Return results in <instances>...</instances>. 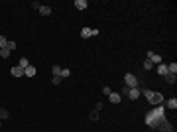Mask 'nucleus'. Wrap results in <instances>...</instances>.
<instances>
[{"label": "nucleus", "mask_w": 177, "mask_h": 132, "mask_svg": "<svg viewBox=\"0 0 177 132\" xmlns=\"http://www.w3.org/2000/svg\"><path fill=\"white\" fill-rule=\"evenodd\" d=\"M95 110L99 112V110H102V103H97V107H95Z\"/></svg>", "instance_id": "obj_30"}, {"label": "nucleus", "mask_w": 177, "mask_h": 132, "mask_svg": "<svg viewBox=\"0 0 177 132\" xmlns=\"http://www.w3.org/2000/svg\"><path fill=\"white\" fill-rule=\"evenodd\" d=\"M144 69H146V71H152V69H154V63H152L150 59H146V61H144Z\"/></svg>", "instance_id": "obj_20"}, {"label": "nucleus", "mask_w": 177, "mask_h": 132, "mask_svg": "<svg viewBox=\"0 0 177 132\" xmlns=\"http://www.w3.org/2000/svg\"><path fill=\"white\" fill-rule=\"evenodd\" d=\"M155 130H157V132H173V128H171V124L167 122V118H165V116H163L161 120L157 122V126H155Z\"/></svg>", "instance_id": "obj_2"}, {"label": "nucleus", "mask_w": 177, "mask_h": 132, "mask_svg": "<svg viewBox=\"0 0 177 132\" xmlns=\"http://www.w3.org/2000/svg\"><path fill=\"white\" fill-rule=\"evenodd\" d=\"M165 81H167V85H175L177 75H173V73H167V75H165Z\"/></svg>", "instance_id": "obj_14"}, {"label": "nucleus", "mask_w": 177, "mask_h": 132, "mask_svg": "<svg viewBox=\"0 0 177 132\" xmlns=\"http://www.w3.org/2000/svg\"><path fill=\"white\" fill-rule=\"evenodd\" d=\"M87 6H88L87 0H75V8H77V10H85Z\"/></svg>", "instance_id": "obj_10"}, {"label": "nucleus", "mask_w": 177, "mask_h": 132, "mask_svg": "<svg viewBox=\"0 0 177 132\" xmlns=\"http://www.w3.org/2000/svg\"><path fill=\"white\" fill-rule=\"evenodd\" d=\"M39 14H42V16H49V14H51V8H49V6H39Z\"/></svg>", "instance_id": "obj_16"}, {"label": "nucleus", "mask_w": 177, "mask_h": 132, "mask_svg": "<svg viewBox=\"0 0 177 132\" xmlns=\"http://www.w3.org/2000/svg\"><path fill=\"white\" fill-rule=\"evenodd\" d=\"M10 49H8V47H4V49H0V55H2V57H4V59H8V57H10Z\"/></svg>", "instance_id": "obj_19"}, {"label": "nucleus", "mask_w": 177, "mask_h": 132, "mask_svg": "<svg viewBox=\"0 0 177 132\" xmlns=\"http://www.w3.org/2000/svg\"><path fill=\"white\" fill-rule=\"evenodd\" d=\"M163 114H165V107H163V105H157L154 110H150V112H148V116H146V124H148V126H152V128H155V126H157V122L163 118Z\"/></svg>", "instance_id": "obj_1"}, {"label": "nucleus", "mask_w": 177, "mask_h": 132, "mask_svg": "<svg viewBox=\"0 0 177 132\" xmlns=\"http://www.w3.org/2000/svg\"><path fill=\"white\" fill-rule=\"evenodd\" d=\"M157 75L165 77V75H167V65H163V63H159V65H157Z\"/></svg>", "instance_id": "obj_13"}, {"label": "nucleus", "mask_w": 177, "mask_h": 132, "mask_svg": "<svg viewBox=\"0 0 177 132\" xmlns=\"http://www.w3.org/2000/svg\"><path fill=\"white\" fill-rule=\"evenodd\" d=\"M142 93H144V97H146V99H148V101L152 99V95H154V91H150V89H144Z\"/></svg>", "instance_id": "obj_23"}, {"label": "nucleus", "mask_w": 177, "mask_h": 132, "mask_svg": "<svg viewBox=\"0 0 177 132\" xmlns=\"http://www.w3.org/2000/svg\"><path fill=\"white\" fill-rule=\"evenodd\" d=\"M165 107H167V109H171V110H175L177 109V99H175V97H171V99L165 103Z\"/></svg>", "instance_id": "obj_12"}, {"label": "nucleus", "mask_w": 177, "mask_h": 132, "mask_svg": "<svg viewBox=\"0 0 177 132\" xmlns=\"http://www.w3.org/2000/svg\"><path fill=\"white\" fill-rule=\"evenodd\" d=\"M6 45H8V40H6L4 36H0V49H4Z\"/></svg>", "instance_id": "obj_22"}, {"label": "nucleus", "mask_w": 177, "mask_h": 132, "mask_svg": "<svg viewBox=\"0 0 177 132\" xmlns=\"http://www.w3.org/2000/svg\"><path fill=\"white\" fill-rule=\"evenodd\" d=\"M81 38H85V40H87V38H93V28H83V30H81Z\"/></svg>", "instance_id": "obj_11"}, {"label": "nucleus", "mask_w": 177, "mask_h": 132, "mask_svg": "<svg viewBox=\"0 0 177 132\" xmlns=\"http://www.w3.org/2000/svg\"><path fill=\"white\" fill-rule=\"evenodd\" d=\"M69 75H71V69H63V71H61V79L69 77Z\"/></svg>", "instance_id": "obj_24"}, {"label": "nucleus", "mask_w": 177, "mask_h": 132, "mask_svg": "<svg viewBox=\"0 0 177 132\" xmlns=\"http://www.w3.org/2000/svg\"><path fill=\"white\" fill-rule=\"evenodd\" d=\"M126 95H128V99H132V101L140 99V89H138V87H136V89H128Z\"/></svg>", "instance_id": "obj_6"}, {"label": "nucleus", "mask_w": 177, "mask_h": 132, "mask_svg": "<svg viewBox=\"0 0 177 132\" xmlns=\"http://www.w3.org/2000/svg\"><path fill=\"white\" fill-rule=\"evenodd\" d=\"M148 57H146V59H150V61H152V63H154V65H159V63H161V57H159V55L155 53V51H148Z\"/></svg>", "instance_id": "obj_4"}, {"label": "nucleus", "mask_w": 177, "mask_h": 132, "mask_svg": "<svg viewBox=\"0 0 177 132\" xmlns=\"http://www.w3.org/2000/svg\"><path fill=\"white\" fill-rule=\"evenodd\" d=\"M10 73H12V77H22V75H24V69L20 65H14L10 69Z\"/></svg>", "instance_id": "obj_7"}, {"label": "nucleus", "mask_w": 177, "mask_h": 132, "mask_svg": "<svg viewBox=\"0 0 177 132\" xmlns=\"http://www.w3.org/2000/svg\"><path fill=\"white\" fill-rule=\"evenodd\" d=\"M167 73H173V75H175V73H177V63H175V61L167 65Z\"/></svg>", "instance_id": "obj_17"}, {"label": "nucleus", "mask_w": 177, "mask_h": 132, "mask_svg": "<svg viewBox=\"0 0 177 132\" xmlns=\"http://www.w3.org/2000/svg\"><path fill=\"white\" fill-rule=\"evenodd\" d=\"M150 103L155 105V107H157V105H163V95H161V93H154L152 99H150Z\"/></svg>", "instance_id": "obj_5"}, {"label": "nucleus", "mask_w": 177, "mask_h": 132, "mask_svg": "<svg viewBox=\"0 0 177 132\" xmlns=\"http://www.w3.org/2000/svg\"><path fill=\"white\" fill-rule=\"evenodd\" d=\"M39 6H42L39 2H32V8H35V10H39Z\"/></svg>", "instance_id": "obj_29"}, {"label": "nucleus", "mask_w": 177, "mask_h": 132, "mask_svg": "<svg viewBox=\"0 0 177 132\" xmlns=\"http://www.w3.org/2000/svg\"><path fill=\"white\" fill-rule=\"evenodd\" d=\"M6 47H8L10 51H12V49H16V42H8V45H6Z\"/></svg>", "instance_id": "obj_26"}, {"label": "nucleus", "mask_w": 177, "mask_h": 132, "mask_svg": "<svg viewBox=\"0 0 177 132\" xmlns=\"http://www.w3.org/2000/svg\"><path fill=\"white\" fill-rule=\"evenodd\" d=\"M51 83H53V85H59V83H61V77H53V79H51Z\"/></svg>", "instance_id": "obj_27"}, {"label": "nucleus", "mask_w": 177, "mask_h": 132, "mask_svg": "<svg viewBox=\"0 0 177 132\" xmlns=\"http://www.w3.org/2000/svg\"><path fill=\"white\" fill-rule=\"evenodd\" d=\"M35 73H37V69H35L33 65H28L26 69H24V75H26V77H33Z\"/></svg>", "instance_id": "obj_8"}, {"label": "nucleus", "mask_w": 177, "mask_h": 132, "mask_svg": "<svg viewBox=\"0 0 177 132\" xmlns=\"http://www.w3.org/2000/svg\"><path fill=\"white\" fill-rule=\"evenodd\" d=\"M6 118H10L8 110H6V109H0V120H6Z\"/></svg>", "instance_id": "obj_18"}, {"label": "nucleus", "mask_w": 177, "mask_h": 132, "mask_svg": "<svg viewBox=\"0 0 177 132\" xmlns=\"http://www.w3.org/2000/svg\"><path fill=\"white\" fill-rule=\"evenodd\" d=\"M0 126H2V120H0Z\"/></svg>", "instance_id": "obj_31"}, {"label": "nucleus", "mask_w": 177, "mask_h": 132, "mask_svg": "<svg viewBox=\"0 0 177 132\" xmlns=\"http://www.w3.org/2000/svg\"><path fill=\"white\" fill-rule=\"evenodd\" d=\"M91 120H99V112H97V110L91 112Z\"/></svg>", "instance_id": "obj_25"}, {"label": "nucleus", "mask_w": 177, "mask_h": 132, "mask_svg": "<svg viewBox=\"0 0 177 132\" xmlns=\"http://www.w3.org/2000/svg\"><path fill=\"white\" fill-rule=\"evenodd\" d=\"M124 83H126V87H128V89H136V87H138V79L134 77L132 73H126V75H124Z\"/></svg>", "instance_id": "obj_3"}, {"label": "nucleus", "mask_w": 177, "mask_h": 132, "mask_svg": "<svg viewBox=\"0 0 177 132\" xmlns=\"http://www.w3.org/2000/svg\"><path fill=\"white\" fill-rule=\"evenodd\" d=\"M108 99H110V103L118 105V103L122 101V95H120V93H110V95H108Z\"/></svg>", "instance_id": "obj_9"}, {"label": "nucleus", "mask_w": 177, "mask_h": 132, "mask_svg": "<svg viewBox=\"0 0 177 132\" xmlns=\"http://www.w3.org/2000/svg\"><path fill=\"white\" fill-rule=\"evenodd\" d=\"M102 93H104V95H110L112 91H110V87H102Z\"/></svg>", "instance_id": "obj_28"}, {"label": "nucleus", "mask_w": 177, "mask_h": 132, "mask_svg": "<svg viewBox=\"0 0 177 132\" xmlns=\"http://www.w3.org/2000/svg\"><path fill=\"white\" fill-rule=\"evenodd\" d=\"M18 65L22 67V69H26V67L30 65V61H28V59H26V57H22V59H20V63H18Z\"/></svg>", "instance_id": "obj_21"}, {"label": "nucleus", "mask_w": 177, "mask_h": 132, "mask_svg": "<svg viewBox=\"0 0 177 132\" xmlns=\"http://www.w3.org/2000/svg\"><path fill=\"white\" fill-rule=\"evenodd\" d=\"M61 71H63V67H59V65H53V67H51L53 77H61Z\"/></svg>", "instance_id": "obj_15"}]
</instances>
